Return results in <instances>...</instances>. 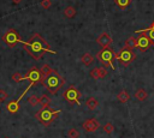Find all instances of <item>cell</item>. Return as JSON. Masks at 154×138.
I'll return each mask as SVG.
<instances>
[{
	"mask_svg": "<svg viewBox=\"0 0 154 138\" xmlns=\"http://www.w3.org/2000/svg\"><path fill=\"white\" fill-rule=\"evenodd\" d=\"M135 98L137 100V101H144L146 98H147V91L144 90V89H142V88H140V89H137L136 91H135Z\"/></svg>",
	"mask_w": 154,
	"mask_h": 138,
	"instance_id": "e0dca14e",
	"label": "cell"
},
{
	"mask_svg": "<svg viewBox=\"0 0 154 138\" xmlns=\"http://www.w3.org/2000/svg\"><path fill=\"white\" fill-rule=\"evenodd\" d=\"M6 108H7L8 113H11V114H16V113H18L20 106H19V102H18L17 100H16V101L13 100V101H10V102L7 103Z\"/></svg>",
	"mask_w": 154,
	"mask_h": 138,
	"instance_id": "4fadbf2b",
	"label": "cell"
},
{
	"mask_svg": "<svg viewBox=\"0 0 154 138\" xmlns=\"http://www.w3.org/2000/svg\"><path fill=\"white\" fill-rule=\"evenodd\" d=\"M102 128H103V131H105L106 133H108V134H111V133L114 131V126H113V124H111V122L105 124Z\"/></svg>",
	"mask_w": 154,
	"mask_h": 138,
	"instance_id": "4316f807",
	"label": "cell"
},
{
	"mask_svg": "<svg viewBox=\"0 0 154 138\" xmlns=\"http://www.w3.org/2000/svg\"><path fill=\"white\" fill-rule=\"evenodd\" d=\"M65 84V78L61 77L59 74V72L57 70L53 68V71L46 77L45 82H43V85L45 88L47 89V91L52 95H55L59 92V90L63 88V85Z\"/></svg>",
	"mask_w": 154,
	"mask_h": 138,
	"instance_id": "7a4b0ae2",
	"label": "cell"
},
{
	"mask_svg": "<svg viewBox=\"0 0 154 138\" xmlns=\"http://www.w3.org/2000/svg\"><path fill=\"white\" fill-rule=\"evenodd\" d=\"M60 110H54L51 106H43L36 114L35 118L38 122H41L43 126H49L59 115Z\"/></svg>",
	"mask_w": 154,
	"mask_h": 138,
	"instance_id": "277c9868",
	"label": "cell"
},
{
	"mask_svg": "<svg viewBox=\"0 0 154 138\" xmlns=\"http://www.w3.org/2000/svg\"><path fill=\"white\" fill-rule=\"evenodd\" d=\"M5 138H8V137H5Z\"/></svg>",
	"mask_w": 154,
	"mask_h": 138,
	"instance_id": "1f68e13d",
	"label": "cell"
},
{
	"mask_svg": "<svg viewBox=\"0 0 154 138\" xmlns=\"http://www.w3.org/2000/svg\"><path fill=\"white\" fill-rule=\"evenodd\" d=\"M150 46L152 43L149 37L144 34H140V36L137 37V49H140V52H146L147 49H149Z\"/></svg>",
	"mask_w": 154,
	"mask_h": 138,
	"instance_id": "9c48e42d",
	"label": "cell"
},
{
	"mask_svg": "<svg viewBox=\"0 0 154 138\" xmlns=\"http://www.w3.org/2000/svg\"><path fill=\"white\" fill-rule=\"evenodd\" d=\"M112 37L107 34V32H102L101 35H99L97 36V38H96V43L97 44H100L102 48H107V47H109L111 44H112Z\"/></svg>",
	"mask_w": 154,
	"mask_h": 138,
	"instance_id": "8fae6325",
	"label": "cell"
},
{
	"mask_svg": "<svg viewBox=\"0 0 154 138\" xmlns=\"http://www.w3.org/2000/svg\"><path fill=\"white\" fill-rule=\"evenodd\" d=\"M96 59L103 67H111L112 70H116L113 65V61L116 59V52L111 47L102 48L101 50H99L96 54Z\"/></svg>",
	"mask_w": 154,
	"mask_h": 138,
	"instance_id": "5b68a950",
	"label": "cell"
},
{
	"mask_svg": "<svg viewBox=\"0 0 154 138\" xmlns=\"http://www.w3.org/2000/svg\"><path fill=\"white\" fill-rule=\"evenodd\" d=\"M67 137L69 138H78L79 137V132L76 130V128H70L69 131H67Z\"/></svg>",
	"mask_w": 154,
	"mask_h": 138,
	"instance_id": "d4e9b609",
	"label": "cell"
},
{
	"mask_svg": "<svg viewBox=\"0 0 154 138\" xmlns=\"http://www.w3.org/2000/svg\"><path fill=\"white\" fill-rule=\"evenodd\" d=\"M85 106L89 110H95L99 106V101L95 98V97H89L87 101H85Z\"/></svg>",
	"mask_w": 154,
	"mask_h": 138,
	"instance_id": "9a60e30c",
	"label": "cell"
},
{
	"mask_svg": "<svg viewBox=\"0 0 154 138\" xmlns=\"http://www.w3.org/2000/svg\"><path fill=\"white\" fill-rule=\"evenodd\" d=\"M82 127H83L84 131H87V132H95V131L100 127V124H99V121H97L96 119L91 118V119H87V120L83 122Z\"/></svg>",
	"mask_w": 154,
	"mask_h": 138,
	"instance_id": "30bf717a",
	"label": "cell"
},
{
	"mask_svg": "<svg viewBox=\"0 0 154 138\" xmlns=\"http://www.w3.org/2000/svg\"><path fill=\"white\" fill-rule=\"evenodd\" d=\"M117 100H118L120 103H125V102H128V101L130 100V95L128 94L126 90H122V91L117 95Z\"/></svg>",
	"mask_w": 154,
	"mask_h": 138,
	"instance_id": "ac0fdd59",
	"label": "cell"
},
{
	"mask_svg": "<svg viewBox=\"0 0 154 138\" xmlns=\"http://www.w3.org/2000/svg\"><path fill=\"white\" fill-rule=\"evenodd\" d=\"M136 32L137 34H144V35H147L149 37V40H150L152 46H154V29L147 28V29H142V30H136Z\"/></svg>",
	"mask_w": 154,
	"mask_h": 138,
	"instance_id": "5bb4252c",
	"label": "cell"
},
{
	"mask_svg": "<svg viewBox=\"0 0 154 138\" xmlns=\"http://www.w3.org/2000/svg\"><path fill=\"white\" fill-rule=\"evenodd\" d=\"M90 77L94 78V79H102L103 77L107 76V70L106 67H94L91 71H90Z\"/></svg>",
	"mask_w": 154,
	"mask_h": 138,
	"instance_id": "7c38bea8",
	"label": "cell"
},
{
	"mask_svg": "<svg viewBox=\"0 0 154 138\" xmlns=\"http://www.w3.org/2000/svg\"><path fill=\"white\" fill-rule=\"evenodd\" d=\"M40 5H41V7H43V8H49L51 5H52V0H41Z\"/></svg>",
	"mask_w": 154,
	"mask_h": 138,
	"instance_id": "f1b7e54d",
	"label": "cell"
},
{
	"mask_svg": "<svg viewBox=\"0 0 154 138\" xmlns=\"http://www.w3.org/2000/svg\"><path fill=\"white\" fill-rule=\"evenodd\" d=\"M116 2H117V6H118L120 10H125V8L130 5L131 0H116Z\"/></svg>",
	"mask_w": 154,
	"mask_h": 138,
	"instance_id": "603a6c76",
	"label": "cell"
},
{
	"mask_svg": "<svg viewBox=\"0 0 154 138\" xmlns=\"http://www.w3.org/2000/svg\"><path fill=\"white\" fill-rule=\"evenodd\" d=\"M135 59H136V53L134 52V49L125 46L118 53H116V60L123 66L130 65Z\"/></svg>",
	"mask_w": 154,
	"mask_h": 138,
	"instance_id": "8992f818",
	"label": "cell"
},
{
	"mask_svg": "<svg viewBox=\"0 0 154 138\" xmlns=\"http://www.w3.org/2000/svg\"><path fill=\"white\" fill-rule=\"evenodd\" d=\"M13 4H19V2H22V0H11Z\"/></svg>",
	"mask_w": 154,
	"mask_h": 138,
	"instance_id": "f546056e",
	"label": "cell"
},
{
	"mask_svg": "<svg viewBox=\"0 0 154 138\" xmlns=\"http://www.w3.org/2000/svg\"><path fill=\"white\" fill-rule=\"evenodd\" d=\"M125 47H129L131 49H135L137 48V38L136 37H129L126 41H125Z\"/></svg>",
	"mask_w": 154,
	"mask_h": 138,
	"instance_id": "d6986e66",
	"label": "cell"
},
{
	"mask_svg": "<svg viewBox=\"0 0 154 138\" xmlns=\"http://www.w3.org/2000/svg\"><path fill=\"white\" fill-rule=\"evenodd\" d=\"M149 28H152V29H154V22H152V24H150V26Z\"/></svg>",
	"mask_w": 154,
	"mask_h": 138,
	"instance_id": "4dcf8cb0",
	"label": "cell"
},
{
	"mask_svg": "<svg viewBox=\"0 0 154 138\" xmlns=\"http://www.w3.org/2000/svg\"><path fill=\"white\" fill-rule=\"evenodd\" d=\"M52 71H53V68H52V67H51L48 64H45V65L41 67V72L43 73V76H45V79H46V77H47V76H48V74H49Z\"/></svg>",
	"mask_w": 154,
	"mask_h": 138,
	"instance_id": "cb8c5ba5",
	"label": "cell"
},
{
	"mask_svg": "<svg viewBox=\"0 0 154 138\" xmlns=\"http://www.w3.org/2000/svg\"><path fill=\"white\" fill-rule=\"evenodd\" d=\"M29 80L30 82V84L26 86V89L23 91V94L17 98V101L19 102L22 98H23V96L31 89V86H34V85H36V84H43V82H45V76H43V73L41 72V70L40 68H37V67H31L30 70H29V72L24 76V80Z\"/></svg>",
	"mask_w": 154,
	"mask_h": 138,
	"instance_id": "3957f363",
	"label": "cell"
},
{
	"mask_svg": "<svg viewBox=\"0 0 154 138\" xmlns=\"http://www.w3.org/2000/svg\"><path fill=\"white\" fill-rule=\"evenodd\" d=\"M64 14L66 18H73L76 16V8L72 7V6H69L64 10Z\"/></svg>",
	"mask_w": 154,
	"mask_h": 138,
	"instance_id": "ffe728a7",
	"label": "cell"
},
{
	"mask_svg": "<svg viewBox=\"0 0 154 138\" xmlns=\"http://www.w3.org/2000/svg\"><path fill=\"white\" fill-rule=\"evenodd\" d=\"M23 48L26 50V53L34 59V60H40L46 53L51 54H57V52L51 49L49 43L47 42L46 38H43L40 34L35 32L34 35L30 36L28 41H22Z\"/></svg>",
	"mask_w": 154,
	"mask_h": 138,
	"instance_id": "6da1fadb",
	"label": "cell"
},
{
	"mask_svg": "<svg viewBox=\"0 0 154 138\" xmlns=\"http://www.w3.org/2000/svg\"><path fill=\"white\" fill-rule=\"evenodd\" d=\"M63 97L70 102V103H76V104H79V97H81V91L75 86V85H71L69 89H66L64 92H63Z\"/></svg>",
	"mask_w": 154,
	"mask_h": 138,
	"instance_id": "ba28073f",
	"label": "cell"
},
{
	"mask_svg": "<svg viewBox=\"0 0 154 138\" xmlns=\"http://www.w3.org/2000/svg\"><path fill=\"white\" fill-rule=\"evenodd\" d=\"M7 98H8V94L4 89H0V102H5Z\"/></svg>",
	"mask_w": 154,
	"mask_h": 138,
	"instance_id": "83f0119b",
	"label": "cell"
},
{
	"mask_svg": "<svg viewBox=\"0 0 154 138\" xmlns=\"http://www.w3.org/2000/svg\"><path fill=\"white\" fill-rule=\"evenodd\" d=\"M28 103L31 106V107H35L40 103V97H37L36 95H30L28 97Z\"/></svg>",
	"mask_w": 154,
	"mask_h": 138,
	"instance_id": "44dd1931",
	"label": "cell"
},
{
	"mask_svg": "<svg viewBox=\"0 0 154 138\" xmlns=\"http://www.w3.org/2000/svg\"><path fill=\"white\" fill-rule=\"evenodd\" d=\"M1 40H2V42H4L7 47H10V48H13V47H16L18 43H22L20 35H19V32H18L17 30H14V29H8V30L1 36Z\"/></svg>",
	"mask_w": 154,
	"mask_h": 138,
	"instance_id": "52a82bcc",
	"label": "cell"
},
{
	"mask_svg": "<svg viewBox=\"0 0 154 138\" xmlns=\"http://www.w3.org/2000/svg\"><path fill=\"white\" fill-rule=\"evenodd\" d=\"M81 60H82V64L83 65H85V66H90L93 62H94V56L90 54V53H84L83 55H82V58H81Z\"/></svg>",
	"mask_w": 154,
	"mask_h": 138,
	"instance_id": "2e32d148",
	"label": "cell"
},
{
	"mask_svg": "<svg viewBox=\"0 0 154 138\" xmlns=\"http://www.w3.org/2000/svg\"><path fill=\"white\" fill-rule=\"evenodd\" d=\"M51 97L48 96V95H46V94H43L41 97H40V103H41V106L43 107V106H49L51 104Z\"/></svg>",
	"mask_w": 154,
	"mask_h": 138,
	"instance_id": "7402d4cb",
	"label": "cell"
},
{
	"mask_svg": "<svg viewBox=\"0 0 154 138\" xmlns=\"http://www.w3.org/2000/svg\"><path fill=\"white\" fill-rule=\"evenodd\" d=\"M11 78H12V80H14V82H17V83L24 80V76H22L19 72H14V73H12Z\"/></svg>",
	"mask_w": 154,
	"mask_h": 138,
	"instance_id": "484cf974",
	"label": "cell"
}]
</instances>
